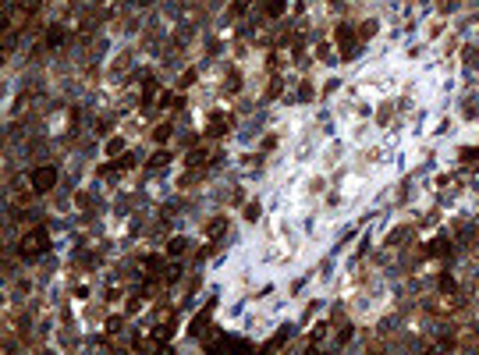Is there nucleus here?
I'll use <instances>...</instances> for the list:
<instances>
[{
	"mask_svg": "<svg viewBox=\"0 0 479 355\" xmlns=\"http://www.w3.org/2000/svg\"><path fill=\"white\" fill-rule=\"evenodd\" d=\"M440 291H455V277L444 274V277H440Z\"/></svg>",
	"mask_w": 479,
	"mask_h": 355,
	"instance_id": "25",
	"label": "nucleus"
},
{
	"mask_svg": "<svg viewBox=\"0 0 479 355\" xmlns=\"http://www.w3.org/2000/svg\"><path fill=\"white\" fill-rule=\"evenodd\" d=\"M46 43H50V46H61V43H64V29H50V32H46Z\"/></svg>",
	"mask_w": 479,
	"mask_h": 355,
	"instance_id": "14",
	"label": "nucleus"
},
{
	"mask_svg": "<svg viewBox=\"0 0 479 355\" xmlns=\"http://www.w3.org/2000/svg\"><path fill=\"white\" fill-rule=\"evenodd\" d=\"M117 330H121V316H110L107 320V334H117Z\"/></svg>",
	"mask_w": 479,
	"mask_h": 355,
	"instance_id": "20",
	"label": "nucleus"
},
{
	"mask_svg": "<svg viewBox=\"0 0 479 355\" xmlns=\"http://www.w3.org/2000/svg\"><path fill=\"white\" fill-rule=\"evenodd\" d=\"M288 334H291V330H288V327H281V330H277V334L270 338V345H266V352H277V348H284V341H288Z\"/></svg>",
	"mask_w": 479,
	"mask_h": 355,
	"instance_id": "7",
	"label": "nucleus"
},
{
	"mask_svg": "<svg viewBox=\"0 0 479 355\" xmlns=\"http://www.w3.org/2000/svg\"><path fill=\"white\" fill-rule=\"evenodd\" d=\"M46 249H50V231H46V227H32V231H25L21 242H18L21 259H39Z\"/></svg>",
	"mask_w": 479,
	"mask_h": 355,
	"instance_id": "1",
	"label": "nucleus"
},
{
	"mask_svg": "<svg viewBox=\"0 0 479 355\" xmlns=\"http://www.w3.org/2000/svg\"><path fill=\"white\" fill-rule=\"evenodd\" d=\"M167 160H170V153H167V149H160V153H153V156L146 160V167H149V171H157V167H163Z\"/></svg>",
	"mask_w": 479,
	"mask_h": 355,
	"instance_id": "10",
	"label": "nucleus"
},
{
	"mask_svg": "<svg viewBox=\"0 0 479 355\" xmlns=\"http://www.w3.org/2000/svg\"><path fill=\"white\" fill-rule=\"evenodd\" d=\"M185 249H188V238H170L167 242V256H181Z\"/></svg>",
	"mask_w": 479,
	"mask_h": 355,
	"instance_id": "8",
	"label": "nucleus"
},
{
	"mask_svg": "<svg viewBox=\"0 0 479 355\" xmlns=\"http://www.w3.org/2000/svg\"><path fill=\"white\" fill-rule=\"evenodd\" d=\"M405 238H408V227H405V231H394V234H391V245H401Z\"/></svg>",
	"mask_w": 479,
	"mask_h": 355,
	"instance_id": "24",
	"label": "nucleus"
},
{
	"mask_svg": "<svg viewBox=\"0 0 479 355\" xmlns=\"http://www.w3.org/2000/svg\"><path fill=\"white\" fill-rule=\"evenodd\" d=\"M248 4H252V0H235V7H231V11H235V14H245V11H248Z\"/></svg>",
	"mask_w": 479,
	"mask_h": 355,
	"instance_id": "26",
	"label": "nucleus"
},
{
	"mask_svg": "<svg viewBox=\"0 0 479 355\" xmlns=\"http://www.w3.org/2000/svg\"><path fill=\"white\" fill-rule=\"evenodd\" d=\"M426 252H430V256H447V252H451V242H447V238H433V242L426 245Z\"/></svg>",
	"mask_w": 479,
	"mask_h": 355,
	"instance_id": "5",
	"label": "nucleus"
},
{
	"mask_svg": "<svg viewBox=\"0 0 479 355\" xmlns=\"http://www.w3.org/2000/svg\"><path fill=\"white\" fill-rule=\"evenodd\" d=\"M284 11H288V0H270V4H266V14H270V18H281Z\"/></svg>",
	"mask_w": 479,
	"mask_h": 355,
	"instance_id": "11",
	"label": "nucleus"
},
{
	"mask_svg": "<svg viewBox=\"0 0 479 355\" xmlns=\"http://www.w3.org/2000/svg\"><path fill=\"white\" fill-rule=\"evenodd\" d=\"M153 139H157V142H167V139H170V121H167V125H157Z\"/></svg>",
	"mask_w": 479,
	"mask_h": 355,
	"instance_id": "17",
	"label": "nucleus"
},
{
	"mask_svg": "<svg viewBox=\"0 0 479 355\" xmlns=\"http://www.w3.org/2000/svg\"><path fill=\"white\" fill-rule=\"evenodd\" d=\"M228 128H231V121L217 114V117L210 121V128H206V135H210V139H220V135H228Z\"/></svg>",
	"mask_w": 479,
	"mask_h": 355,
	"instance_id": "4",
	"label": "nucleus"
},
{
	"mask_svg": "<svg viewBox=\"0 0 479 355\" xmlns=\"http://www.w3.org/2000/svg\"><path fill=\"white\" fill-rule=\"evenodd\" d=\"M128 167H135V156L128 153V156H121V163H117V171H128Z\"/></svg>",
	"mask_w": 479,
	"mask_h": 355,
	"instance_id": "21",
	"label": "nucleus"
},
{
	"mask_svg": "<svg viewBox=\"0 0 479 355\" xmlns=\"http://www.w3.org/2000/svg\"><path fill=\"white\" fill-rule=\"evenodd\" d=\"M135 4H139V7H149V4H153V0H135Z\"/></svg>",
	"mask_w": 479,
	"mask_h": 355,
	"instance_id": "28",
	"label": "nucleus"
},
{
	"mask_svg": "<svg viewBox=\"0 0 479 355\" xmlns=\"http://www.w3.org/2000/svg\"><path fill=\"white\" fill-rule=\"evenodd\" d=\"M241 89V78L238 75H231V78H228V92H238Z\"/></svg>",
	"mask_w": 479,
	"mask_h": 355,
	"instance_id": "23",
	"label": "nucleus"
},
{
	"mask_svg": "<svg viewBox=\"0 0 479 355\" xmlns=\"http://www.w3.org/2000/svg\"><path fill=\"white\" fill-rule=\"evenodd\" d=\"M178 277H181V267H178V263L163 267V281H178Z\"/></svg>",
	"mask_w": 479,
	"mask_h": 355,
	"instance_id": "16",
	"label": "nucleus"
},
{
	"mask_svg": "<svg viewBox=\"0 0 479 355\" xmlns=\"http://www.w3.org/2000/svg\"><path fill=\"white\" fill-rule=\"evenodd\" d=\"M206 323H210V309H206V313H199V316H195V320H192V323H188V334H192V338H195V334H199V330H203V327H206Z\"/></svg>",
	"mask_w": 479,
	"mask_h": 355,
	"instance_id": "9",
	"label": "nucleus"
},
{
	"mask_svg": "<svg viewBox=\"0 0 479 355\" xmlns=\"http://www.w3.org/2000/svg\"><path fill=\"white\" fill-rule=\"evenodd\" d=\"M103 149H107V156H117V153L124 149V139H110L107 146H103Z\"/></svg>",
	"mask_w": 479,
	"mask_h": 355,
	"instance_id": "15",
	"label": "nucleus"
},
{
	"mask_svg": "<svg viewBox=\"0 0 479 355\" xmlns=\"http://www.w3.org/2000/svg\"><path fill=\"white\" fill-rule=\"evenodd\" d=\"M153 96H157V82H149V85H146V92H142V100H146V103H149V100H153Z\"/></svg>",
	"mask_w": 479,
	"mask_h": 355,
	"instance_id": "27",
	"label": "nucleus"
},
{
	"mask_svg": "<svg viewBox=\"0 0 479 355\" xmlns=\"http://www.w3.org/2000/svg\"><path fill=\"white\" fill-rule=\"evenodd\" d=\"M376 29H380V25H376V18H369V21L359 29V36H362V39H369V36H376Z\"/></svg>",
	"mask_w": 479,
	"mask_h": 355,
	"instance_id": "13",
	"label": "nucleus"
},
{
	"mask_svg": "<svg viewBox=\"0 0 479 355\" xmlns=\"http://www.w3.org/2000/svg\"><path fill=\"white\" fill-rule=\"evenodd\" d=\"M210 160H220V156H210L206 149H192L188 153V167H199V163H210Z\"/></svg>",
	"mask_w": 479,
	"mask_h": 355,
	"instance_id": "6",
	"label": "nucleus"
},
{
	"mask_svg": "<svg viewBox=\"0 0 479 355\" xmlns=\"http://www.w3.org/2000/svg\"><path fill=\"white\" fill-rule=\"evenodd\" d=\"M224 348H231V352H248L252 345H248V341H241V338H224Z\"/></svg>",
	"mask_w": 479,
	"mask_h": 355,
	"instance_id": "12",
	"label": "nucleus"
},
{
	"mask_svg": "<svg viewBox=\"0 0 479 355\" xmlns=\"http://www.w3.org/2000/svg\"><path fill=\"white\" fill-rule=\"evenodd\" d=\"M337 46H341L344 61H355V54H359V39H355V29H351V25H337Z\"/></svg>",
	"mask_w": 479,
	"mask_h": 355,
	"instance_id": "2",
	"label": "nucleus"
},
{
	"mask_svg": "<svg viewBox=\"0 0 479 355\" xmlns=\"http://www.w3.org/2000/svg\"><path fill=\"white\" fill-rule=\"evenodd\" d=\"M157 256H142V270H146V274H157Z\"/></svg>",
	"mask_w": 479,
	"mask_h": 355,
	"instance_id": "18",
	"label": "nucleus"
},
{
	"mask_svg": "<svg viewBox=\"0 0 479 355\" xmlns=\"http://www.w3.org/2000/svg\"><path fill=\"white\" fill-rule=\"evenodd\" d=\"M224 227H228V224H224V220H213V224H210V227H206V231H210V234H213V238H217V234H220V231H224Z\"/></svg>",
	"mask_w": 479,
	"mask_h": 355,
	"instance_id": "22",
	"label": "nucleus"
},
{
	"mask_svg": "<svg viewBox=\"0 0 479 355\" xmlns=\"http://www.w3.org/2000/svg\"><path fill=\"white\" fill-rule=\"evenodd\" d=\"M54 185H57V167H36L32 171V188L43 196V192H54Z\"/></svg>",
	"mask_w": 479,
	"mask_h": 355,
	"instance_id": "3",
	"label": "nucleus"
},
{
	"mask_svg": "<svg viewBox=\"0 0 479 355\" xmlns=\"http://www.w3.org/2000/svg\"><path fill=\"white\" fill-rule=\"evenodd\" d=\"M245 220H259V203H248L245 206Z\"/></svg>",
	"mask_w": 479,
	"mask_h": 355,
	"instance_id": "19",
	"label": "nucleus"
}]
</instances>
